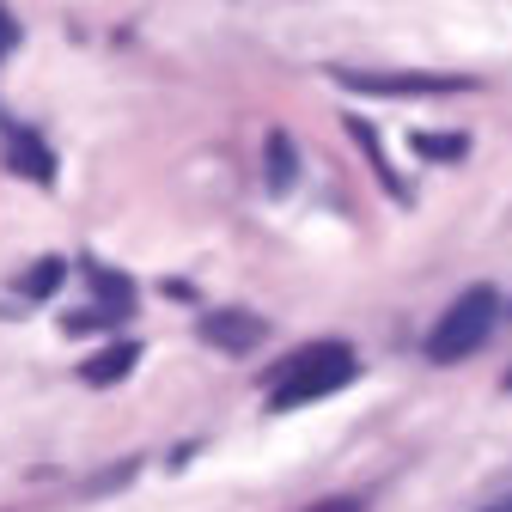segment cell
<instances>
[{"mask_svg": "<svg viewBox=\"0 0 512 512\" xmlns=\"http://www.w3.org/2000/svg\"><path fill=\"white\" fill-rule=\"evenodd\" d=\"M494 317H500L494 287H470V293H458L452 305H445V317L427 330V360H433V366H458V360H470V354L494 336Z\"/></svg>", "mask_w": 512, "mask_h": 512, "instance_id": "2", "label": "cell"}, {"mask_svg": "<svg viewBox=\"0 0 512 512\" xmlns=\"http://www.w3.org/2000/svg\"><path fill=\"white\" fill-rule=\"evenodd\" d=\"M482 512H512V500H494V506H482Z\"/></svg>", "mask_w": 512, "mask_h": 512, "instance_id": "14", "label": "cell"}, {"mask_svg": "<svg viewBox=\"0 0 512 512\" xmlns=\"http://www.w3.org/2000/svg\"><path fill=\"white\" fill-rule=\"evenodd\" d=\"M7 165H13L19 177H37V183H49V177H55L49 147H43L37 135H25V128H13V141H7Z\"/></svg>", "mask_w": 512, "mask_h": 512, "instance_id": "5", "label": "cell"}, {"mask_svg": "<svg viewBox=\"0 0 512 512\" xmlns=\"http://www.w3.org/2000/svg\"><path fill=\"white\" fill-rule=\"evenodd\" d=\"M202 336L214 342V348H232V354H250L256 342H263L269 330H263V317H244V311H214V317H202Z\"/></svg>", "mask_w": 512, "mask_h": 512, "instance_id": "4", "label": "cell"}, {"mask_svg": "<svg viewBox=\"0 0 512 512\" xmlns=\"http://www.w3.org/2000/svg\"><path fill=\"white\" fill-rule=\"evenodd\" d=\"M86 281L98 287V311L110 317V324H116V317H122L128 305H135V287H128L122 275H110V269H98V263H86Z\"/></svg>", "mask_w": 512, "mask_h": 512, "instance_id": "6", "label": "cell"}, {"mask_svg": "<svg viewBox=\"0 0 512 512\" xmlns=\"http://www.w3.org/2000/svg\"><path fill=\"white\" fill-rule=\"evenodd\" d=\"M61 275H68V269H61V263H55V256H43V263H37V269H31V275H25L19 287H25L31 299H49V293L61 287Z\"/></svg>", "mask_w": 512, "mask_h": 512, "instance_id": "10", "label": "cell"}, {"mask_svg": "<svg viewBox=\"0 0 512 512\" xmlns=\"http://www.w3.org/2000/svg\"><path fill=\"white\" fill-rule=\"evenodd\" d=\"M354 378H360L354 348H342V342H311V348H299V354L281 366L275 391H269V409L287 415V409H299V403H317V397L342 391V384H354Z\"/></svg>", "mask_w": 512, "mask_h": 512, "instance_id": "1", "label": "cell"}, {"mask_svg": "<svg viewBox=\"0 0 512 512\" xmlns=\"http://www.w3.org/2000/svg\"><path fill=\"white\" fill-rule=\"evenodd\" d=\"M506 384H512V378H506Z\"/></svg>", "mask_w": 512, "mask_h": 512, "instance_id": "15", "label": "cell"}, {"mask_svg": "<svg viewBox=\"0 0 512 512\" xmlns=\"http://www.w3.org/2000/svg\"><path fill=\"white\" fill-rule=\"evenodd\" d=\"M135 360H141V348H135V342H116V348H104L98 360H86V384H116Z\"/></svg>", "mask_w": 512, "mask_h": 512, "instance_id": "8", "label": "cell"}, {"mask_svg": "<svg viewBox=\"0 0 512 512\" xmlns=\"http://www.w3.org/2000/svg\"><path fill=\"white\" fill-rule=\"evenodd\" d=\"M13 37H19V31H13V19H7V13H0V55H7V49H13Z\"/></svg>", "mask_w": 512, "mask_h": 512, "instance_id": "13", "label": "cell"}, {"mask_svg": "<svg viewBox=\"0 0 512 512\" xmlns=\"http://www.w3.org/2000/svg\"><path fill=\"white\" fill-rule=\"evenodd\" d=\"M305 512H360L354 500H317V506H305Z\"/></svg>", "mask_w": 512, "mask_h": 512, "instance_id": "12", "label": "cell"}, {"mask_svg": "<svg viewBox=\"0 0 512 512\" xmlns=\"http://www.w3.org/2000/svg\"><path fill=\"white\" fill-rule=\"evenodd\" d=\"M421 159H464V135H415Z\"/></svg>", "mask_w": 512, "mask_h": 512, "instance_id": "11", "label": "cell"}, {"mask_svg": "<svg viewBox=\"0 0 512 512\" xmlns=\"http://www.w3.org/2000/svg\"><path fill=\"white\" fill-rule=\"evenodd\" d=\"M348 135H354V141L366 147V159H372V171H378V183H384V189H391V196H397V202H409V189L397 183V171H391V159H384V147H378V135H372V122H360V116H348Z\"/></svg>", "mask_w": 512, "mask_h": 512, "instance_id": "7", "label": "cell"}, {"mask_svg": "<svg viewBox=\"0 0 512 512\" xmlns=\"http://www.w3.org/2000/svg\"><path fill=\"white\" fill-rule=\"evenodd\" d=\"M342 86L354 92H378V98H421V92H470L464 74H342Z\"/></svg>", "mask_w": 512, "mask_h": 512, "instance_id": "3", "label": "cell"}, {"mask_svg": "<svg viewBox=\"0 0 512 512\" xmlns=\"http://www.w3.org/2000/svg\"><path fill=\"white\" fill-rule=\"evenodd\" d=\"M293 177H299V171H293V141L275 128V135H269V189H275V196H287Z\"/></svg>", "mask_w": 512, "mask_h": 512, "instance_id": "9", "label": "cell"}]
</instances>
